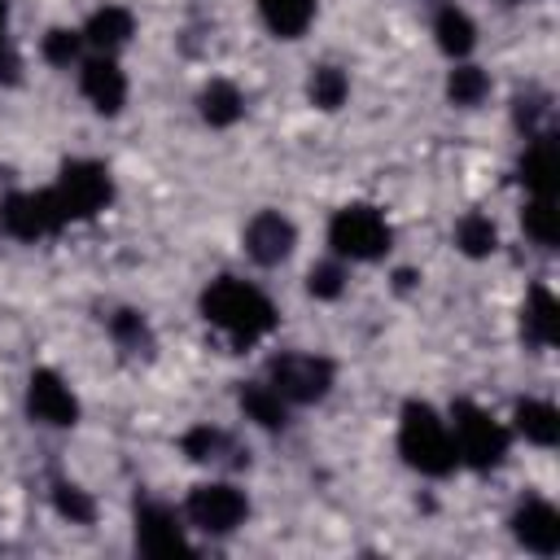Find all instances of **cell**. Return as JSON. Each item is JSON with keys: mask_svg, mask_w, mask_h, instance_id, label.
Wrapping results in <instances>:
<instances>
[{"mask_svg": "<svg viewBox=\"0 0 560 560\" xmlns=\"http://www.w3.org/2000/svg\"><path fill=\"white\" fill-rule=\"evenodd\" d=\"M503 4H516V0H503Z\"/></svg>", "mask_w": 560, "mask_h": 560, "instance_id": "cell-32", "label": "cell"}, {"mask_svg": "<svg viewBox=\"0 0 560 560\" xmlns=\"http://www.w3.org/2000/svg\"><path fill=\"white\" fill-rule=\"evenodd\" d=\"M433 35H438V48L446 52V57H468L472 52V44H477V26H472V18L464 13V9H455V4H446L438 18H433Z\"/></svg>", "mask_w": 560, "mask_h": 560, "instance_id": "cell-20", "label": "cell"}, {"mask_svg": "<svg viewBox=\"0 0 560 560\" xmlns=\"http://www.w3.org/2000/svg\"><path fill=\"white\" fill-rule=\"evenodd\" d=\"M52 508H57L70 525H92V521H96L92 494L79 490V486H70V481H57V486H52Z\"/></svg>", "mask_w": 560, "mask_h": 560, "instance_id": "cell-28", "label": "cell"}, {"mask_svg": "<svg viewBox=\"0 0 560 560\" xmlns=\"http://www.w3.org/2000/svg\"><path fill=\"white\" fill-rule=\"evenodd\" d=\"M293 245H298V228L280 210H258L249 219V228H245V254L254 262H262V267L284 262L293 254Z\"/></svg>", "mask_w": 560, "mask_h": 560, "instance_id": "cell-11", "label": "cell"}, {"mask_svg": "<svg viewBox=\"0 0 560 560\" xmlns=\"http://www.w3.org/2000/svg\"><path fill=\"white\" fill-rule=\"evenodd\" d=\"M109 337H114L122 350H131V354H140V350L153 346V332H149V324H144L140 311H114V315H109Z\"/></svg>", "mask_w": 560, "mask_h": 560, "instance_id": "cell-26", "label": "cell"}, {"mask_svg": "<svg viewBox=\"0 0 560 560\" xmlns=\"http://www.w3.org/2000/svg\"><path fill=\"white\" fill-rule=\"evenodd\" d=\"M184 516L206 529V534H232L245 516H249V503L236 486L228 481H201L188 490V503H184Z\"/></svg>", "mask_w": 560, "mask_h": 560, "instance_id": "cell-7", "label": "cell"}, {"mask_svg": "<svg viewBox=\"0 0 560 560\" xmlns=\"http://www.w3.org/2000/svg\"><path fill=\"white\" fill-rule=\"evenodd\" d=\"M455 245L468 254V258H486V254H494V245H499V228L490 223V214H464L459 219V228H455Z\"/></svg>", "mask_w": 560, "mask_h": 560, "instance_id": "cell-23", "label": "cell"}, {"mask_svg": "<svg viewBox=\"0 0 560 560\" xmlns=\"http://www.w3.org/2000/svg\"><path fill=\"white\" fill-rule=\"evenodd\" d=\"M52 192H57V201H61V210H66V223H70V219H92V214H101V210L109 206L114 179H109V171H105L101 162L79 158V162H66V166H61Z\"/></svg>", "mask_w": 560, "mask_h": 560, "instance_id": "cell-6", "label": "cell"}, {"mask_svg": "<svg viewBox=\"0 0 560 560\" xmlns=\"http://www.w3.org/2000/svg\"><path fill=\"white\" fill-rule=\"evenodd\" d=\"M486 92H490V79H486L481 66H455L451 79H446V96L455 105H481Z\"/></svg>", "mask_w": 560, "mask_h": 560, "instance_id": "cell-25", "label": "cell"}, {"mask_svg": "<svg viewBox=\"0 0 560 560\" xmlns=\"http://www.w3.org/2000/svg\"><path fill=\"white\" fill-rule=\"evenodd\" d=\"M136 547L144 556H153V560L184 556L188 551V538H184L179 516L166 503H140L136 508Z\"/></svg>", "mask_w": 560, "mask_h": 560, "instance_id": "cell-10", "label": "cell"}, {"mask_svg": "<svg viewBox=\"0 0 560 560\" xmlns=\"http://www.w3.org/2000/svg\"><path fill=\"white\" fill-rule=\"evenodd\" d=\"M0 223L18 241H39V236H52L66 223V210H61L52 188H44V192H13L0 206Z\"/></svg>", "mask_w": 560, "mask_h": 560, "instance_id": "cell-8", "label": "cell"}, {"mask_svg": "<svg viewBox=\"0 0 560 560\" xmlns=\"http://www.w3.org/2000/svg\"><path fill=\"white\" fill-rule=\"evenodd\" d=\"M179 451L192 459V464H210L228 451V433L223 429H210V424H192L184 438H179Z\"/></svg>", "mask_w": 560, "mask_h": 560, "instance_id": "cell-27", "label": "cell"}, {"mask_svg": "<svg viewBox=\"0 0 560 560\" xmlns=\"http://www.w3.org/2000/svg\"><path fill=\"white\" fill-rule=\"evenodd\" d=\"M521 179L534 197L556 201V192H560V144H556V136H534V144L521 158Z\"/></svg>", "mask_w": 560, "mask_h": 560, "instance_id": "cell-14", "label": "cell"}, {"mask_svg": "<svg viewBox=\"0 0 560 560\" xmlns=\"http://www.w3.org/2000/svg\"><path fill=\"white\" fill-rule=\"evenodd\" d=\"M26 411H31V420H39V424L70 429V424L79 420V398H74V389H70L52 368H35L31 381H26Z\"/></svg>", "mask_w": 560, "mask_h": 560, "instance_id": "cell-9", "label": "cell"}, {"mask_svg": "<svg viewBox=\"0 0 560 560\" xmlns=\"http://www.w3.org/2000/svg\"><path fill=\"white\" fill-rule=\"evenodd\" d=\"M521 223H525V236H529L534 245H542V249H551V245L560 241V210H556V201H547V197H534V201L525 206Z\"/></svg>", "mask_w": 560, "mask_h": 560, "instance_id": "cell-24", "label": "cell"}, {"mask_svg": "<svg viewBox=\"0 0 560 560\" xmlns=\"http://www.w3.org/2000/svg\"><path fill=\"white\" fill-rule=\"evenodd\" d=\"M306 92H311V105L315 109H341L346 96H350V79H346L341 66H315Z\"/></svg>", "mask_w": 560, "mask_h": 560, "instance_id": "cell-22", "label": "cell"}, {"mask_svg": "<svg viewBox=\"0 0 560 560\" xmlns=\"http://www.w3.org/2000/svg\"><path fill=\"white\" fill-rule=\"evenodd\" d=\"M136 35V18L122 4H105L83 22V44H92L96 52H114Z\"/></svg>", "mask_w": 560, "mask_h": 560, "instance_id": "cell-15", "label": "cell"}, {"mask_svg": "<svg viewBox=\"0 0 560 560\" xmlns=\"http://www.w3.org/2000/svg\"><path fill=\"white\" fill-rule=\"evenodd\" d=\"M398 451L402 459L424 472V477H446L459 455H455V442H451V429L446 420L429 407V402H407L402 407V420H398Z\"/></svg>", "mask_w": 560, "mask_h": 560, "instance_id": "cell-2", "label": "cell"}, {"mask_svg": "<svg viewBox=\"0 0 560 560\" xmlns=\"http://www.w3.org/2000/svg\"><path fill=\"white\" fill-rule=\"evenodd\" d=\"M241 411H245V420H254L258 429H284V420H289V402H284L267 381L241 389Z\"/></svg>", "mask_w": 560, "mask_h": 560, "instance_id": "cell-21", "label": "cell"}, {"mask_svg": "<svg viewBox=\"0 0 560 560\" xmlns=\"http://www.w3.org/2000/svg\"><path fill=\"white\" fill-rule=\"evenodd\" d=\"M44 61L48 66H74L79 61V52H83V31H70V26H52L48 35H44Z\"/></svg>", "mask_w": 560, "mask_h": 560, "instance_id": "cell-29", "label": "cell"}, {"mask_svg": "<svg viewBox=\"0 0 560 560\" xmlns=\"http://www.w3.org/2000/svg\"><path fill=\"white\" fill-rule=\"evenodd\" d=\"M306 293L319 298V302H332L346 293V267L341 262H315L311 276H306Z\"/></svg>", "mask_w": 560, "mask_h": 560, "instance_id": "cell-30", "label": "cell"}, {"mask_svg": "<svg viewBox=\"0 0 560 560\" xmlns=\"http://www.w3.org/2000/svg\"><path fill=\"white\" fill-rule=\"evenodd\" d=\"M201 315L206 324H214L219 332H228L236 346H249L258 341L262 332L276 328V306L262 289L236 280V276H219L206 284L201 293Z\"/></svg>", "mask_w": 560, "mask_h": 560, "instance_id": "cell-1", "label": "cell"}, {"mask_svg": "<svg viewBox=\"0 0 560 560\" xmlns=\"http://www.w3.org/2000/svg\"><path fill=\"white\" fill-rule=\"evenodd\" d=\"M315 4H319V0H258V13H262V22H267L271 35L298 39V35L311 26Z\"/></svg>", "mask_w": 560, "mask_h": 560, "instance_id": "cell-18", "label": "cell"}, {"mask_svg": "<svg viewBox=\"0 0 560 560\" xmlns=\"http://www.w3.org/2000/svg\"><path fill=\"white\" fill-rule=\"evenodd\" d=\"M4 26H9V4L0 0V52H4Z\"/></svg>", "mask_w": 560, "mask_h": 560, "instance_id": "cell-31", "label": "cell"}, {"mask_svg": "<svg viewBox=\"0 0 560 560\" xmlns=\"http://www.w3.org/2000/svg\"><path fill=\"white\" fill-rule=\"evenodd\" d=\"M394 232L385 223V214L376 206H341L328 223V245L337 258H350V262H372L389 249Z\"/></svg>", "mask_w": 560, "mask_h": 560, "instance_id": "cell-4", "label": "cell"}, {"mask_svg": "<svg viewBox=\"0 0 560 560\" xmlns=\"http://www.w3.org/2000/svg\"><path fill=\"white\" fill-rule=\"evenodd\" d=\"M451 442H455V455L464 464L481 468V472L486 468H499L503 455H508V429L490 411H481L477 402H468V398H459L451 407Z\"/></svg>", "mask_w": 560, "mask_h": 560, "instance_id": "cell-3", "label": "cell"}, {"mask_svg": "<svg viewBox=\"0 0 560 560\" xmlns=\"http://www.w3.org/2000/svg\"><path fill=\"white\" fill-rule=\"evenodd\" d=\"M79 88H83V96L92 101L96 114H118L127 105V74L118 70V61L109 52H96V57L83 61Z\"/></svg>", "mask_w": 560, "mask_h": 560, "instance_id": "cell-12", "label": "cell"}, {"mask_svg": "<svg viewBox=\"0 0 560 560\" xmlns=\"http://www.w3.org/2000/svg\"><path fill=\"white\" fill-rule=\"evenodd\" d=\"M197 105H201V118H206L210 127H232V122H241V114H245V96H241V88L228 83V79H210V83L201 88Z\"/></svg>", "mask_w": 560, "mask_h": 560, "instance_id": "cell-17", "label": "cell"}, {"mask_svg": "<svg viewBox=\"0 0 560 560\" xmlns=\"http://www.w3.org/2000/svg\"><path fill=\"white\" fill-rule=\"evenodd\" d=\"M512 420L525 433V442H534V446H556L560 442V411L542 398H521Z\"/></svg>", "mask_w": 560, "mask_h": 560, "instance_id": "cell-16", "label": "cell"}, {"mask_svg": "<svg viewBox=\"0 0 560 560\" xmlns=\"http://www.w3.org/2000/svg\"><path fill=\"white\" fill-rule=\"evenodd\" d=\"M512 534L525 551L534 556H556L560 551V512L547 499H529L512 512Z\"/></svg>", "mask_w": 560, "mask_h": 560, "instance_id": "cell-13", "label": "cell"}, {"mask_svg": "<svg viewBox=\"0 0 560 560\" xmlns=\"http://www.w3.org/2000/svg\"><path fill=\"white\" fill-rule=\"evenodd\" d=\"M267 385L284 398V402H319L332 389V363L324 354H302V350H284L267 363Z\"/></svg>", "mask_w": 560, "mask_h": 560, "instance_id": "cell-5", "label": "cell"}, {"mask_svg": "<svg viewBox=\"0 0 560 560\" xmlns=\"http://www.w3.org/2000/svg\"><path fill=\"white\" fill-rule=\"evenodd\" d=\"M521 328H525V337H529L534 346H551V341L560 337V302H556L542 284L529 293L525 315H521Z\"/></svg>", "mask_w": 560, "mask_h": 560, "instance_id": "cell-19", "label": "cell"}]
</instances>
